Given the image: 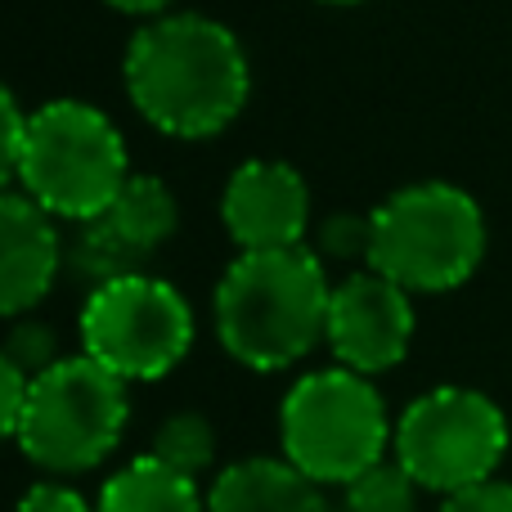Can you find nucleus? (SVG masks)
I'll list each match as a JSON object with an SVG mask.
<instances>
[{
  "label": "nucleus",
  "instance_id": "nucleus-1",
  "mask_svg": "<svg viewBox=\"0 0 512 512\" xmlns=\"http://www.w3.org/2000/svg\"><path fill=\"white\" fill-rule=\"evenodd\" d=\"M122 77L140 117L171 140L221 135L252 90L239 36L203 14H162L140 27L126 45Z\"/></svg>",
  "mask_w": 512,
  "mask_h": 512
},
{
  "label": "nucleus",
  "instance_id": "nucleus-2",
  "mask_svg": "<svg viewBox=\"0 0 512 512\" xmlns=\"http://www.w3.org/2000/svg\"><path fill=\"white\" fill-rule=\"evenodd\" d=\"M333 283L315 248L239 252L216 283V337L256 373L292 369L324 342Z\"/></svg>",
  "mask_w": 512,
  "mask_h": 512
},
{
  "label": "nucleus",
  "instance_id": "nucleus-3",
  "mask_svg": "<svg viewBox=\"0 0 512 512\" xmlns=\"http://www.w3.org/2000/svg\"><path fill=\"white\" fill-rule=\"evenodd\" d=\"M131 176L126 140L113 117L86 99H50L27 113L18 185L54 221H95Z\"/></svg>",
  "mask_w": 512,
  "mask_h": 512
},
{
  "label": "nucleus",
  "instance_id": "nucleus-4",
  "mask_svg": "<svg viewBox=\"0 0 512 512\" xmlns=\"http://www.w3.org/2000/svg\"><path fill=\"white\" fill-rule=\"evenodd\" d=\"M486 256V212L459 185L423 180L373 207L369 270L405 292H454Z\"/></svg>",
  "mask_w": 512,
  "mask_h": 512
},
{
  "label": "nucleus",
  "instance_id": "nucleus-5",
  "mask_svg": "<svg viewBox=\"0 0 512 512\" xmlns=\"http://www.w3.org/2000/svg\"><path fill=\"white\" fill-rule=\"evenodd\" d=\"M396 423L373 378L355 369H315L288 387L279 405L283 459L319 486H346L387 459Z\"/></svg>",
  "mask_w": 512,
  "mask_h": 512
},
{
  "label": "nucleus",
  "instance_id": "nucleus-6",
  "mask_svg": "<svg viewBox=\"0 0 512 512\" xmlns=\"http://www.w3.org/2000/svg\"><path fill=\"white\" fill-rule=\"evenodd\" d=\"M117 373L90 355H63L27 382V405L18 423V450L50 477L90 472L122 445L131 400Z\"/></svg>",
  "mask_w": 512,
  "mask_h": 512
},
{
  "label": "nucleus",
  "instance_id": "nucleus-7",
  "mask_svg": "<svg viewBox=\"0 0 512 512\" xmlns=\"http://www.w3.org/2000/svg\"><path fill=\"white\" fill-rule=\"evenodd\" d=\"M508 418L477 387H432L396 418L391 459L432 495H459L499 477L508 454Z\"/></svg>",
  "mask_w": 512,
  "mask_h": 512
},
{
  "label": "nucleus",
  "instance_id": "nucleus-8",
  "mask_svg": "<svg viewBox=\"0 0 512 512\" xmlns=\"http://www.w3.org/2000/svg\"><path fill=\"white\" fill-rule=\"evenodd\" d=\"M194 346V310L185 292L153 274L90 288L81 306V355L104 364L122 382H158Z\"/></svg>",
  "mask_w": 512,
  "mask_h": 512
},
{
  "label": "nucleus",
  "instance_id": "nucleus-9",
  "mask_svg": "<svg viewBox=\"0 0 512 512\" xmlns=\"http://www.w3.org/2000/svg\"><path fill=\"white\" fill-rule=\"evenodd\" d=\"M324 342L337 364L364 378L396 369L414 342V292L391 283L378 270H355L328 297Z\"/></svg>",
  "mask_w": 512,
  "mask_h": 512
},
{
  "label": "nucleus",
  "instance_id": "nucleus-10",
  "mask_svg": "<svg viewBox=\"0 0 512 512\" xmlns=\"http://www.w3.org/2000/svg\"><path fill=\"white\" fill-rule=\"evenodd\" d=\"M221 221L243 252L301 248L310 230V189L292 162L252 158L225 185Z\"/></svg>",
  "mask_w": 512,
  "mask_h": 512
},
{
  "label": "nucleus",
  "instance_id": "nucleus-11",
  "mask_svg": "<svg viewBox=\"0 0 512 512\" xmlns=\"http://www.w3.org/2000/svg\"><path fill=\"white\" fill-rule=\"evenodd\" d=\"M63 265L54 216L27 194L0 189V319H23L41 306Z\"/></svg>",
  "mask_w": 512,
  "mask_h": 512
},
{
  "label": "nucleus",
  "instance_id": "nucleus-12",
  "mask_svg": "<svg viewBox=\"0 0 512 512\" xmlns=\"http://www.w3.org/2000/svg\"><path fill=\"white\" fill-rule=\"evenodd\" d=\"M207 512H333L324 486L288 459L230 463L207 490Z\"/></svg>",
  "mask_w": 512,
  "mask_h": 512
},
{
  "label": "nucleus",
  "instance_id": "nucleus-13",
  "mask_svg": "<svg viewBox=\"0 0 512 512\" xmlns=\"http://www.w3.org/2000/svg\"><path fill=\"white\" fill-rule=\"evenodd\" d=\"M95 512H207V495L194 477L140 454L104 481Z\"/></svg>",
  "mask_w": 512,
  "mask_h": 512
},
{
  "label": "nucleus",
  "instance_id": "nucleus-14",
  "mask_svg": "<svg viewBox=\"0 0 512 512\" xmlns=\"http://www.w3.org/2000/svg\"><path fill=\"white\" fill-rule=\"evenodd\" d=\"M99 221L140 256V261H149V256L176 234L180 212H176L171 189L162 185L158 176H140V171H131L126 185L117 189V198L108 203V212L99 216Z\"/></svg>",
  "mask_w": 512,
  "mask_h": 512
},
{
  "label": "nucleus",
  "instance_id": "nucleus-15",
  "mask_svg": "<svg viewBox=\"0 0 512 512\" xmlns=\"http://www.w3.org/2000/svg\"><path fill=\"white\" fill-rule=\"evenodd\" d=\"M63 256H68V265L90 283V288L113 283V279H126V274H140V265H144L140 256H135L104 221H99V216L95 221L72 225V239L63 243Z\"/></svg>",
  "mask_w": 512,
  "mask_h": 512
},
{
  "label": "nucleus",
  "instance_id": "nucleus-16",
  "mask_svg": "<svg viewBox=\"0 0 512 512\" xmlns=\"http://www.w3.org/2000/svg\"><path fill=\"white\" fill-rule=\"evenodd\" d=\"M149 454L162 459L167 468L198 481L216 459V427L207 423L203 414H171V418H162V427L153 432Z\"/></svg>",
  "mask_w": 512,
  "mask_h": 512
},
{
  "label": "nucleus",
  "instance_id": "nucleus-17",
  "mask_svg": "<svg viewBox=\"0 0 512 512\" xmlns=\"http://www.w3.org/2000/svg\"><path fill=\"white\" fill-rule=\"evenodd\" d=\"M418 481L400 468L396 459H382L364 468L355 481L342 486V508L346 512H414L418 508Z\"/></svg>",
  "mask_w": 512,
  "mask_h": 512
},
{
  "label": "nucleus",
  "instance_id": "nucleus-18",
  "mask_svg": "<svg viewBox=\"0 0 512 512\" xmlns=\"http://www.w3.org/2000/svg\"><path fill=\"white\" fill-rule=\"evenodd\" d=\"M319 256H333V261H364L369 265L373 248V212H333L319 221L315 230Z\"/></svg>",
  "mask_w": 512,
  "mask_h": 512
},
{
  "label": "nucleus",
  "instance_id": "nucleus-19",
  "mask_svg": "<svg viewBox=\"0 0 512 512\" xmlns=\"http://www.w3.org/2000/svg\"><path fill=\"white\" fill-rule=\"evenodd\" d=\"M5 355L27 373V378H36V373H45L50 364L63 360V355H59V342H54V328L41 324V319H18V324L9 328Z\"/></svg>",
  "mask_w": 512,
  "mask_h": 512
},
{
  "label": "nucleus",
  "instance_id": "nucleus-20",
  "mask_svg": "<svg viewBox=\"0 0 512 512\" xmlns=\"http://www.w3.org/2000/svg\"><path fill=\"white\" fill-rule=\"evenodd\" d=\"M23 140H27V113L18 108L14 90L0 86V189H5L9 180H18Z\"/></svg>",
  "mask_w": 512,
  "mask_h": 512
},
{
  "label": "nucleus",
  "instance_id": "nucleus-21",
  "mask_svg": "<svg viewBox=\"0 0 512 512\" xmlns=\"http://www.w3.org/2000/svg\"><path fill=\"white\" fill-rule=\"evenodd\" d=\"M27 382L32 378H27V373L5 355V346H0V445L18 436L23 405H27Z\"/></svg>",
  "mask_w": 512,
  "mask_h": 512
},
{
  "label": "nucleus",
  "instance_id": "nucleus-22",
  "mask_svg": "<svg viewBox=\"0 0 512 512\" xmlns=\"http://www.w3.org/2000/svg\"><path fill=\"white\" fill-rule=\"evenodd\" d=\"M441 512H512V481H481L459 495H445Z\"/></svg>",
  "mask_w": 512,
  "mask_h": 512
},
{
  "label": "nucleus",
  "instance_id": "nucleus-23",
  "mask_svg": "<svg viewBox=\"0 0 512 512\" xmlns=\"http://www.w3.org/2000/svg\"><path fill=\"white\" fill-rule=\"evenodd\" d=\"M14 512H95V504H86V495L63 486V481H41L18 499Z\"/></svg>",
  "mask_w": 512,
  "mask_h": 512
},
{
  "label": "nucleus",
  "instance_id": "nucleus-24",
  "mask_svg": "<svg viewBox=\"0 0 512 512\" xmlns=\"http://www.w3.org/2000/svg\"><path fill=\"white\" fill-rule=\"evenodd\" d=\"M108 5L122 9V14H162L171 0H108Z\"/></svg>",
  "mask_w": 512,
  "mask_h": 512
},
{
  "label": "nucleus",
  "instance_id": "nucleus-25",
  "mask_svg": "<svg viewBox=\"0 0 512 512\" xmlns=\"http://www.w3.org/2000/svg\"><path fill=\"white\" fill-rule=\"evenodd\" d=\"M324 5H364V0H324Z\"/></svg>",
  "mask_w": 512,
  "mask_h": 512
}]
</instances>
